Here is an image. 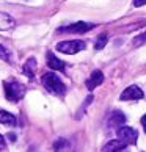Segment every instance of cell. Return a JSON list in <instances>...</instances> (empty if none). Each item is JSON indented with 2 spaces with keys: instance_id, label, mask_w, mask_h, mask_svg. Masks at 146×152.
I'll return each instance as SVG.
<instances>
[{
  "instance_id": "obj_1",
  "label": "cell",
  "mask_w": 146,
  "mask_h": 152,
  "mask_svg": "<svg viewBox=\"0 0 146 152\" xmlns=\"http://www.w3.org/2000/svg\"><path fill=\"white\" fill-rule=\"evenodd\" d=\"M41 82H43V85L46 86L47 91H50L52 94H55V96H65L66 86H65V83L58 78L57 74L46 72V74L41 77Z\"/></svg>"
},
{
  "instance_id": "obj_2",
  "label": "cell",
  "mask_w": 146,
  "mask_h": 152,
  "mask_svg": "<svg viewBox=\"0 0 146 152\" xmlns=\"http://www.w3.org/2000/svg\"><path fill=\"white\" fill-rule=\"evenodd\" d=\"M3 88H5V96H7V99L11 100V102H18V100L22 99L24 94H25V88L22 86L21 83L14 82V80L5 82Z\"/></svg>"
},
{
  "instance_id": "obj_3",
  "label": "cell",
  "mask_w": 146,
  "mask_h": 152,
  "mask_svg": "<svg viewBox=\"0 0 146 152\" xmlns=\"http://www.w3.org/2000/svg\"><path fill=\"white\" fill-rule=\"evenodd\" d=\"M57 49H58V52L72 55V53L80 52L82 49H85V42L80 41V39H76V41H63V42L57 44Z\"/></svg>"
},
{
  "instance_id": "obj_4",
  "label": "cell",
  "mask_w": 146,
  "mask_h": 152,
  "mask_svg": "<svg viewBox=\"0 0 146 152\" xmlns=\"http://www.w3.org/2000/svg\"><path fill=\"white\" fill-rule=\"evenodd\" d=\"M137 137H138V133H137V130H134L132 127L121 126L120 129H118V138H120V141L124 143L126 146L127 144H135Z\"/></svg>"
},
{
  "instance_id": "obj_5",
  "label": "cell",
  "mask_w": 146,
  "mask_h": 152,
  "mask_svg": "<svg viewBox=\"0 0 146 152\" xmlns=\"http://www.w3.org/2000/svg\"><path fill=\"white\" fill-rule=\"evenodd\" d=\"M121 100H140L143 99V91L138 86H127L121 93Z\"/></svg>"
},
{
  "instance_id": "obj_6",
  "label": "cell",
  "mask_w": 146,
  "mask_h": 152,
  "mask_svg": "<svg viewBox=\"0 0 146 152\" xmlns=\"http://www.w3.org/2000/svg\"><path fill=\"white\" fill-rule=\"evenodd\" d=\"M93 24H87V22H77V24H71L68 27H61L58 31H71V33H85L93 28Z\"/></svg>"
},
{
  "instance_id": "obj_7",
  "label": "cell",
  "mask_w": 146,
  "mask_h": 152,
  "mask_svg": "<svg viewBox=\"0 0 146 152\" xmlns=\"http://www.w3.org/2000/svg\"><path fill=\"white\" fill-rule=\"evenodd\" d=\"M54 152H74V146L68 138H60L54 143Z\"/></svg>"
},
{
  "instance_id": "obj_8",
  "label": "cell",
  "mask_w": 146,
  "mask_h": 152,
  "mask_svg": "<svg viewBox=\"0 0 146 152\" xmlns=\"http://www.w3.org/2000/svg\"><path fill=\"white\" fill-rule=\"evenodd\" d=\"M102 82H104L102 72H101V71H94L93 74H91V77L87 80V88H88V89H94L96 86H99Z\"/></svg>"
},
{
  "instance_id": "obj_9",
  "label": "cell",
  "mask_w": 146,
  "mask_h": 152,
  "mask_svg": "<svg viewBox=\"0 0 146 152\" xmlns=\"http://www.w3.org/2000/svg\"><path fill=\"white\" fill-rule=\"evenodd\" d=\"M126 122V116L121 113V111H112V115L109 118V124L112 127H121V124Z\"/></svg>"
},
{
  "instance_id": "obj_10",
  "label": "cell",
  "mask_w": 146,
  "mask_h": 152,
  "mask_svg": "<svg viewBox=\"0 0 146 152\" xmlns=\"http://www.w3.org/2000/svg\"><path fill=\"white\" fill-rule=\"evenodd\" d=\"M47 64L49 67H52L55 71H65V63L61 60H58L52 52H47Z\"/></svg>"
},
{
  "instance_id": "obj_11",
  "label": "cell",
  "mask_w": 146,
  "mask_h": 152,
  "mask_svg": "<svg viewBox=\"0 0 146 152\" xmlns=\"http://www.w3.org/2000/svg\"><path fill=\"white\" fill-rule=\"evenodd\" d=\"M104 152H126V144L121 143L120 140L115 141H109L104 148Z\"/></svg>"
},
{
  "instance_id": "obj_12",
  "label": "cell",
  "mask_w": 146,
  "mask_h": 152,
  "mask_svg": "<svg viewBox=\"0 0 146 152\" xmlns=\"http://www.w3.org/2000/svg\"><path fill=\"white\" fill-rule=\"evenodd\" d=\"M22 71H24V74L29 78H33V77H35V71H36V60L35 58H29L25 61Z\"/></svg>"
},
{
  "instance_id": "obj_13",
  "label": "cell",
  "mask_w": 146,
  "mask_h": 152,
  "mask_svg": "<svg viewBox=\"0 0 146 152\" xmlns=\"http://www.w3.org/2000/svg\"><path fill=\"white\" fill-rule=\"evenodd\" d=\"M14 27V20L10 14L0 13V30H10Z\"/></svg>"
},
{
  "instance_id": "obj_14",
  "label": "cell",
  "mask_w": 146,
  "mask_h": 152,
  "mask_svg": "<svg viewBox=\"0 0 146 152\" xmlns=\"http://www.w3.org/2000/svg\"><path fill=\"white\" fill-rule=\"evenodd\" d=\"M0 124L5 126H16V118L5 110H0Z\"/></svg>"
},
{
  "instance_id": "obj_15",
  "label": "cell",
  "mask_w": 146,
  "mask_h": 152,
  "mask_svg": "<svg viewBox=\"0 0 146 152\" xmlns=\"http://www.w3.org/2000/svg\"><path fill=\"white\" fill-rule=\"evenodd\" d=\"M107 41H109V36L105 35V33L99 35V36H98V39H96V42H94V49H96V50L104 49V46L107 44Z\"/></svg>"
},
{
  "instance_id": "obj_16",
  "label": "cell",
  "mask_w": 146,
  "mask_h": 152,
  "mask_svg": "<svg viewBox=\"0 0 146 152\" xmlns=\"http://www.w3.org/2000/svg\"><path fill=\"white\" fill-rule=\"evenodd\" d=\"M0 58L5 60V61H10V52L7 47H3L2 44H0Z\"/></svg>"
},
{
  "instance_id": "obj_17",
  "label": "cell",
  "mask_w": 146,
  "mask_h": 152,
  "mask_svg": "<svg viewBox=\"0 0 146 152\" xmlns=\"http://www.w3.org/2000/svg\"><path fill=\"white\" fill-rule=\"evenodd\" d=\"M143 39H145V33H142L137 39H135V46H140V44H143Z\"/></svg>"
},
{
  "instance_id": "obj_18",
  "label": "cell",
  "mask_w": 146,
  "mask_h": 152,
  "mask_svg": "<svg viewBox=\"0 0 146 152\" xmlns=\"http://www.w3.org/2000/svg\"><path fill=\"white\" fill-rule=\"evenodd\" d=\"M145 3H146V0H134V5H135V7H143Z\"/></svg>"
},
{
  "instance_id": "obj_19",
  "label": "cell",
  "mask_w": 146,
  "mask_h": 152,
  "mask_svg": "<svg viewBox=\"0 0 146 152\" xmlns=\"http://www.w3.org/2000/svg\"><path fill=\"white\" fill-rule=\"evenodd\" d=\"M5 146H7V144H5V140H3L2 135H0V151H3V149H5Z\"/></svg>"
}]
</instances>
